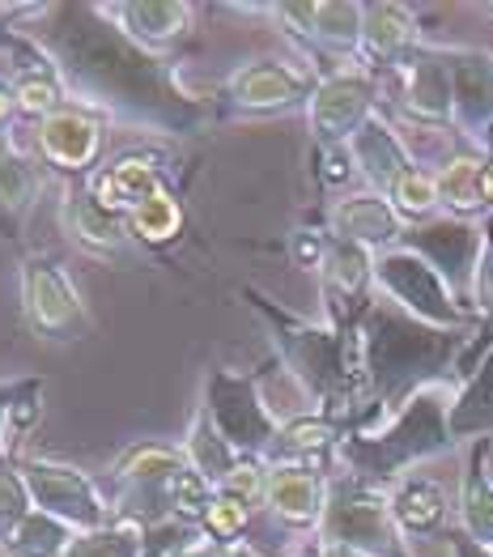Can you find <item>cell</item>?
I'll return each mask as SVG.
<instances>
[{"mask_svg":"<svg viewBox=\"0 0 493 557\" xmlns=\"http://www.w3.org/2000/svg\"><path fill=\"white\" fill-rule=\"evenodd\" d=\"M247 307L264 320L276 349V362L289 371L298 392L315 405V413L332 418L341 430H361L366 421V392H361L358 327L341 332L328 320H303L272 302L264 289L243 285Z\"/></svg>","mask_w":493,"mask_h":557,"instance_id":"cell-3","label":"cell"},{"mask_svg":"<svg viewBox=\"0 0 493 557\" xmlns=\"http://www.w3.org/2000/svg\"><path fill=\"white\" fill-rule=\"evenodd\" d=\"M328 243H332V234L328 231H298L294 234V264L298 269H307V273H319V264H323V256H328Z\"/></svg>","mask_w":493,"mask_h":557,"instance_id":"cell-41","label":"cell"},{"mask_svg":"<svg viewBox=\"0 0 493 557\" xmlns=\"http://www.w3.org/2000/svg\"><path fill=\"white\" fill-rule=\"evenodd\" d=\"M158 557H218V545L196 532V536H183L180 545H171L167 554H158Z\"/></svg>","mask_w":493,"mask_h":557,"instance_id":"cell-44","label":"cell"},{"mask_svg":"<svg viewBox=\"0 0 493 557\" xmlns=\"http://www.w3.org/2000/svg\"><path fill=\"white\" fill-rule=\"evenodd\" d=\"M86 184L111 213L128 218L149 196L171 187V180H167V166H162V158L153 149H128V153L111 158L107 166H98L94 175H86Z\"/></svg>","mask_w":493,"mask_h":557,"instance_id":"cell-22","label":"cell"},{"mask_svg":"<svg viewBox=\"0 0 493 557\" xmlns=\"http://www.w3.org/2000/svg\"><path fill=\"white\" fill-rule=\"evenodd\" d=\"M183 456H187V465L196 468L213 490H222L225 476L234 472V468L243 465V456L230 447L222 438V430L209 421V413L196 405V413H192V421H187V430H183L180 438Z\"/></svg>","mask_w":493,"mask_h":557,"instance_id":"cell-31","label":"cell"},{"mask_svg":"<svg viewBox=\"0 0 493 557\" xmlns=\"http://www.w3.org/2000/svg\"><path fill=\"white\" fill-rule=\"evenodd\" d=\"M13 149H17L13 133H0V158H4V153H13Z\"/></svg>","mask_w":493,"mask_h":557,"instance_id":"cell-47","label":"cell"},{"mask_svg":"<svg viewBox=\"0 0 493 557\" xmlns=\"http://www.w3.org/2000/svg\"><path fill=\"white\" fill-rule=\"evenodd\" d=\"M13 120H17V98L9 82H0V133H13Z\"/></svg>","mask_w":493,"mask_h":557,"instance_id":"cell-45","label":"cell"},{"mask_svg":"<svg viewBox=\"0 0 493 557\" xmlns=\"http://www.w3.org/2000/svg\"><path fill=\"white\" fill-rule=\"evenodd\" d=\"M319 545L354 549L361 557H412L408 536L400 532L387 490L358 481L349 472H332L328 481V507L315 528Z\"/></svg>","mask_w":493,"mask_h":557,"instance_id":"cell-5","label":"cell"},{"mask_svg":"<svg viewBox=\"0 0 493 557\" xmlns=\"http://www.w3.org/2000/svg\"><path fill=\"white\" fill-rule=\"evenodd\" d=\"M319 298H323V320L341 332H354L361 315L374 307L379 289H374V251H366L358 243L332 238L328 256L319 264Z\"/></svg>","mask_w":493,"mask_h":557,"instance_id":"cell-14","label":"cell"},{"mask_svg":"<svg viewBox=\"0 0 493 557\" xmlns=\"http://www.w3.org/2000/svg\"><path fill=\"white\" fill-rule=\"evenodd\" d=\"M451 434H455V443H485V438H493V349L485 354V362L455 387Z\"/></svg>","mask_w":493,"mask_h":557,"instance_id":"cell-30","label":"cell"},{"mask_svg":"<svg viewBox=\"0 0 493 557\" xmlns=\"http://www.w3.org/2000/svg\"><path fill=\"white\" fill-rule=\"evenodd\" d=\"M47 51L69 107L98 124H124L149 137L205 133L222 111L180 82L167 55H149L128 44L94 4H39L35 30Z\"/></svg>","mask_w":493,"mask_h":557,"instance_id":"cell-1","label":"cell"},{"mask_svg":"<svg viewBox=\"0 0 493 557\" xmlns=\"http://www.w3.org/2000/svg\"><path fill=\"white\" fill-rule=\"evenodd\" d=\"M455 528L472 536L477 545L493 549V472H490V438L472 443L468 465L459 476V498H455Z\"/></svg>","mask_w":493,"mask_h":557,"instance_id":"cell-27","label":"cell"},{"mask_svg":"<svg viewBox=\"0 0 493 557\" xmlns=\"http://www.w3.org/2000/svg\"><path fill=\"white\" fill-rule=\"evenodd\" d=\"M73 541H77V532L64 523V519H56V515L47 511H35L22 528H17V536L4 545V554L13 557H64L73 549Z\"/></svg>","mask_w":493,"mask_h":557,"instance_id":"cell-35","label":"cell"},{"mask_svg":"<svg viewBox=\"0 0 493 557\" xmlns=\"http://www.w3.org/2000/svg\"><path fill=\"white\" fill-rule=\"evenodd\" d=\"M17 294L26 327L44 341H82L90 332V311L77 281L51 256H26L17 269Z\"/></svg>","mask_w":493,"mask_h":557,"instance_id":"cell-10","label":"cell"},{"mask_svg":"<svg viewBox=\"0 0 493 557\" xmlns=\"http://www.w3.org/2000/svg\"><path fill=\"white\" fill-rule=\"evenodd\" d=\"M361 17H366V4H358V0H315L311 55H332V60L358 64Z\"/></svg>","mask_w":493,"mask_h":557,"instance_id":"cell-29","label":"cell"},{"mask_svg":"<svg viewBox=\"0 0 493 557\" xmlns=\"http://www.w3.org/2000/svg\"><path fill=\"white\" fill-rule=\"evenodd\" d=\"M404 247L426 256L443 273L451 294L472 311V277H477V264H481V251H485V222H464V218L439 213L430 222L408 226Z\"/></svg>","mask_w":493,"mask_h":557,"instance_id":"cell-13","label":"cell"},{"mask_svg":"<svg viewBox=\"0 0 493 557\" xmlns=\"http://www.w3.org/2000/svg\"><path fill=\"white\" fill-rule=\"evenodd\" d=\"M426 44L421 39V26H417V13L408 4H392V0H374L366 4V17H361V69L387 77L396 73L404 60Z\"/></svg>","mask_w":493,"mask_h":557,"instance_id":"cell-23","label":"cell"},{"mask_svg":"<svg viewBox=\"0 0 493 557\" xmlns=\"http://www.w3.org/2000/svg\"><path fill=\"white\" fill-rule=\"evenodd\" d=\"M481 153H490V162H493V133H490V140H485V149Z\"/></svg>","mask_w":493,"mask_h":557,"instance_id":"cell-48","label":"cell"},{"mask_svg":"<svg viewBox=\"0 0 493 557\" xmlns=\"http://www.w3.org/2000/svg\"><path fill=\"white\" fill-rule=\"evenodd\" d=\"M222 494L238 498V503H247L251 511L264 507V494H269V465H264V460H243V465L225 476Z\"/></svg>","mask_w":493,"mask_h":557,"instance_id":"cell-39","label":"cell"},{"mask_svg":"<svg viewBox=\"0 0 493 557\" xmlns=\"http://www.w3.org/2000/svg\"><path fill=\"white\" fill-rule=\"evenodd\" d=\"M323 231L332 238H345V243H358L366 251H392V247H404V234H408V222L396 213V205L383 196V191H345L328 205L323 213Z\"/></svg>","mask_w":493,"mask_h":557,"instance_id":"cell-17","label":"cell"},{"mask_svg":"<svg viewBox=\"0 0 493 557\" xmlns=\"http://www.w3.org/2000/svg\"><path fill=\"white\" fill-rule=\"evenodd\" d=\"M35 145L44 166L60 171L64 180H86L98 171V158H102V124L77 107H64L39 124Z\"/></svg>","mask_w":493,"mask_h":557,"instance_id":"cell-20","label":"cell"},{"mask_svg":"<svg viewBox=\"0 0 493 557\" xmlns=\"http://www.w3.org/2000/svg\"><path fill=\"white\" fill-rule=\"evenodd\" d=\"M396 107L412 124L426 128H455V94H451V64L443 44H421L396 73Z\"/></svg>","mask_w":493,"mask_h":557,"instance_id":"cell-15","label":"cell"},{"mask_svg":"<svg viewBox=\"0 0 493 557\" xmlns=\"http://www.w3.org/2000/svg\"><path fill=\"white\" fill-rule=\"evenodd\" d=\"M341 425L323 413H303L289 418L276 434V447L264 465H315L328 468V460H336V443H341Z\"/></svg>","mask_w":493,"mask_h":557,"instance_id":"cell-28","label":"cell"},{"mask_svg":"<svg viewBox=\"0 0 493 557\" xmlns=\"http://www.w3.org/2000/svg\"><path fill=\"white\" fill-rule=\"evenodd\" d=\"M328 481L332 472L315 465H269V494H264V511L294 528V532H311L323 519L328 507Z\"/></svg>","mask_w":493,"mask_h":557,"instance_id":"cell-21","label":"cell"},{"mask_svg":"<svg viewBox=\"0 0 493 557\" xmlns=\"http://www.w3.org/2000/svg\"><path fill=\"white\" fill-rule=\"evenodd\" d=\"M128 231H133L136 247H162V243H175L183 234V205L175 196V187H162L158 196H149L140 209L128 213Z\"/></svg>","mask_w":493,"mask_h":557,"instance_id":"cell-34","label":"cell"},{"mask_svg":"<svg viewBox=\"0 0 493 557\" xmlns=\"http://www.w3.org/2000/svg\"><path fill=\"white\" fill-rule=\"evenodd\" d=\"M459 383H434L417 392L400 413L370 425V430H345L336 443V472H349L379 490H392L396 481L412 476L426 460H439L455 451L451 434V400Z\"/></svg>","mask_w":493,"mask_h":557,"instance_id":"cell-4","label":"cell"},{"mask_svg":"<svg viewBox=\"0 0 493 557\" xmlns=\"http://www.w3.org/2000/svg\"><path fill=\"white\" fill-rule=\"evenodd\" d=\"M183 468H187V456L180 443L145 438V443L124 447L107 468V481L115 485V519H136L145 528L171 519L167 490Z\"/></svg>","mask_w":493,"mask_h":557,"instance_id":"cell-8","label":"cell"},{"mask_svg":"<svg viewBox=\"0 0 493 557\" xmlns=\"http://www.w3.org/2000/svg\"><path fill=\"white\" fill-rule=\"evenodd\" d=\"M200 409L243 460H269L285 425L264 400V371L209 367L200 379Z\"/></svg>","mask_w":493,"mask_h":557,"instance_id":"cell-6","label":"cell"},{"mask_svg":"<svg viewBox=\"0 0 493 557\" xmlns=\"http://www.w3.org/2000/svg\"><path fill=\"white\" fill-rule=\"evenodd\" d=\"M477 332H443L430 327L387 298H374V307L358 324V358H361V392H366V421L361 430L400 413L404 405L434 387L459 383L468 341Z\"/></svg>","mask_w":493,"mask_h":557,"instance_id":"cell-2","label":"cell"},{"mask_svg":"<svg viewBox=\"0 0 493 557\" xmlns=\"http://www.w3.org/2000/svg\"><path fill=\"white\" fill-rule=\"evenodd\" d=\"M60 231L73 247H82L94 260H128L136 247L128 218L111 213L86 180H64L60 187Z\"/></svg>","mask_w":493,"mask_h":557,"instance_id":"cell-16","label":"cell"},{"mask_svg":"<svg viewBox=\"0 0 493 557\" xmlns=\"http://www.w3.org/2000/svg\"><path fill=\"white\" fill-rule=\"evenodd\" d=\"M0 557H13V554H4V549H0Z\"/></svg>","mask_w":493,"mask_h":557,"instance_id":"cell-51","label":"cell"},{"mask_svg":"<svg viewBox=\"0 0 493 557\" xmlns=\"http://www.w3.org/2000/svg\"><path fill=\"white\" fill-rule=\"evenodd\" d=\"M451 94H455V128L472 149H485L493 133V51L447 47Z\"/></svg>","mask_w":493,"mask_h":557,"instance_id":"cell-19","label":"cell"},{"mask_svg":"<svg viewBox=\"0 0 493 557\" xmlns=\"http://www.w3.org/2000/svg\"><path fill=\"white\" fill-rule=\"evenodd\" d=\"M94 9L149 55H167L192 30L196 17V4L187 0H98Z\"/></svg>","mask_w":493,"mask_h":557,"instance_id":"cell-18","label":"cell"},{"mask_svg":"<svg viewBox=\"0 0 493 557\" xmlns=\"http://www.w3.org/2000/svg\"><path fill=\"white\" fill-rule=\"evenodd\" d=\"M387 200L396 205V213H400L408 226L430 222V218H439V213H443V200H439V180H434V171H426V166L408 171L400 184L387 191Z\"/></svg>","mask_w":493,"mask_h":557,"instance_id":"cell-36","label":"cell"},{"mask_svg":"<svg viewBox=\"0 0 493 557\" xmlns=\"http://www.w3.org/2000/svg\"><path fill=\"white\" fill-rule=\"evenodd\" d=\"M379 90H383V77L361 64H341L332 73H319V86L307 102V128H311L315 149H341L358 137L361 124L379 115Z\"/></svg>","mask_w":493,"mask_h":557,"instance_id":"cell-9","label":"cell"},{"mask_svg":"<svg viewBox=\"0 0 493 557\" xmlns=\"http://www.w3.org/2000/svg\"><path fill=\"white\" fill-rule=\"evenodd\" d=\"M44 191V175L39 162L26 149H13L0 158V226L9 234L22 231V222L30 218V209L39 205Z\"/></svg>","mask_w":493,"mask_h":557,"instance_id":"cell-32","label":"cell"},{"mask_svg":"<svg viewBox=\"0 0 493 557\" xmlns=\"http://www.w3.org/2000/svg\"><path fill=\"white\" fill-rule=\"evenodd\" d=\"M439 180V200L447 218H464V222H485L493 213V162L490 153L468 149L455 153L443 166H434Z\"/></svg>","mask_w":493,"mask_h":557,"instance_id":"cell-25","label":"cell"},{"mask_svg":"<svg viewBox=\"0 0 493 557\" xmlns=\"http://www.w3.org/2000/svg\"><path fill=\"white\" fill-rule=\"evenodd\" d=\"M218 557H264L251 541H234V545H218Z\"/></svg>","mask_w":493,"mask_h":557,"instance_id":"cell-46","label":"cell"},{"mask_svg":"<svg viewBox=\"0 0 493 557\" xmlns=\"http://www.w3.org/2000/svg\"><path fill=\"white\" fill-rule=\"evenodd\" d=\"M319 73H307L289 60L260 55L238 64L218 90V111L230 115H289V111H307Z\"/></svg>","mask_w":493,"mask_h":557,"instance_id":"cell-12","label":"cell"},{"mask_svg":"<svg viewBox=\"0 0 493 557\" xmlns=\"http://www.w3.org/2000/svg\"><path fill=\"white\" fill-rule=\"evenodd\" d=\"M319 153V180L323 184H345L349 175H354V158H349V145H341V149H315Z\"/></svg>","mask_w":493,"mask_h":557,"instance_id":"cell-42","label":"cell"},{"mask_svg":"<svg viewBox=\"0 0 493 557\" xmlns=\"http://www.w3.org/2000/svg\"><path fill=\"white\" fill-rule=\"evenodd\" d=\"M443 541H447L451 557H493V549H485V545H477L472 536H464L455 523H451L447 532H443Z\"/></svg>","mask_w":493,"mask_h":557,"instance_id":"cell-43","label":"cell"},{"mask_svg":"<svg viewBox=\"0 0 493 557\" xmlns=\"http://www.w3.org/2000/svg\"><path fill=\"white\" fill-rule=\"evenodd\" d=\"M387 503H392V515H396V523H400V532L412 541V536H443L451 528V498L447 490L434 481V476H421V472H412V476H404L396 481L392 490H387Z\"/></svg>","mask_w":493,"mask_h":557,"instance_id":"cell-26","label":"cell"},{"mask_svg":"<svg viewBox=\"0 0 493 557\" xmlns=\"http://www.w3.org/2000/svg\"><path fill=\"white\" fill-rule=\"evenodd\" d=\"M247 523H251V507L218 490L213 503H209V511H205V519H200V536L213 541V545H234V541L247 536Z\"/></svg>","mask_w":493,"mask_h":557,"instance_id":"cell-38","label":"cell"},{"mask_svg":"<svg viewBox=\"0 0 493 557\" xmlns=\"http://www.w3.org/2000/svg\"><path fill=\"white\" fill-rule=\"evenodd\" d=\"M35 515V498L26 490V476L17 460H0V549L17 536V528Z\"/></svg>","mask_w":493,"mask_h":557,"instance_id":"cell-37","label":"cell"},{"mask_svg":"<svg viewBox=\"0 0 493 557\" xmlns=\"http://www.w3.org/2000/svg\"><path fill=\"white\" fill-rule=\"evenodd\" d=\"M349 158H354V171L361 175V184L370 191H392L400 184L408 171H417V158L412 149L404 145V137L396 133V124L379 111L361 124V133L349 140Z\"/></svg>","mask_w":493,"mask_h":557,"instance_id":"cell-24","label":"cell"},{"mask_svg":"<svg viewBox=\"0 0 493 557\" xmlns=\"http://www.w3.org/2000/svg\"><path fill=\"white\" fill-rule=\"evenodd\" d=\"M374 289H379V298L400 307L404 315L430 327H443V332H477L481 327V320L451 294L443 273L408 247H392V251L374 256Z\"/></svg>","mask_w":493,"mask_h":557,"instance_id":"cell-7","label":"cell"},{"mask_svg":"<svg viewBox=\"0 0 493 557\" xmlns=\"http://www.w3.org/2000/svg\"><path fill=\"white\" fill-rule=\"evenodd\" d=\"M481 13H485V17H493V4H481Z\"/></svg>","mask_w":493,"mask_h":557,"instance_id":"cell-50","label":"cell"},{"mask_svg":"<svg viewBox=\"0 0 493 557\" xmlns=\"http://www.w3.org/2000/svg\"><path fill=\"white\" fill-rule=\"evenodd\" d=\"M472 315L481 324H493V238L485 234V251H481V264H477V277H472Z\"/></svg>","mask_w":493,"mask_h":557,"instance_id":"cell-40","label":"cell"},{"mask_svg":"<svg viewBox=\"0 0 493 557\" xmlns=\"http://www.w3.org/2000/svg\"><path fill=\"white\" fill-rule=\"evenodd\" d=\"M17 465H22L30 498H35V511L64 519L73 532H94L115 519V503L98 490V481L86 468L56 460V456H26Z\"/></svg>","mask_w":493,"mask_h":557,"instance_id":"cell-11","label":"cell"},{"mask_svg":"<svg viewBox=\"0 0 493 557\" xmlns=\"http://www.w3.org/2000/svg\"><path fill=\"white\" fill-rule=\"evenodd\" d=\"M64 557H153V528L136 519H111L107 528L77 532Z\"/></svg>","mask_w":493,"mask_h":557,"instance_id":"cell-33","label":"cell"},{"mask_svg":"<svg viewBox=\"0 0 493 557\" xmlns=\"http://www.w3.org/2000/svg\"><path fill=\"white\" fill-rule=\"evenodd\" d=\"M485 234H490V238H493V213H490V218H485Z\"/></svg>","mask_w":493,"mask_h":557,"instance_id":"cell-49","label":"cell"}]
</instances>
